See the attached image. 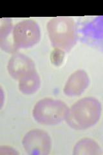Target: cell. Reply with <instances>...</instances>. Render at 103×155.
I'll return each mask as SVG.
<instances>
[{
	"mask_svg": "<svg viewBox=\"0 0 103 155\" xmlns=\"http://www.w3.org/2000/svg\"><path fill=\"white\" fill-rule=\"evenodd\" d=\"M101 104L95 98L86 97L77 101L68 109L66 121L76 130H83L95 125L99 120Z\"/></svg>",
	"mask_w": 103,
	"mask_h": 155,
	"instance_id": "obj_1",
	"label": "cell"
},
{
	"mask_svg": "<svg viewBox=\"0 0 103 155\" xmlns=\"http://www.w3.org/2000/svg\"><path fill=\"white\" fill-rule=\"evenodd\" d=\"M47 31L52 45L56 49L68 51L76 41V28L73 19L68 17H55L48 21Z\"/></svg>",
	"mask_w": 103,
	"mask_h": 155,
	"instance_id": "obj_2",
	"label": "cell"
},
{
	"mask_svg": "<svg viewBox=\"0 0 103 155\" xmlns=\"http://www.w3.org/2000/svg\"><path fill=\"white\" fill-rule=\"evenodd\" d=\"M68 107L63 101L50 98L38 101L34 105L32 116L36 122L44 125H55L66 120Z\"/></svg>",
	"mask_w": 103,
	"mask_h": 155,
	"instance_id": "obj_3",
	"label": "cell"
},
{
	"mask_svg": "<svg viewBox=\"0 0 103 155\" xmlns=\"http://www.w3.org/2000/svg\"><path fill=\"white\" fill-rule=\"evenodd\" d=\"M41 39L40 28L32 19H25L14 25L12 42L14 49L28 48L39 43Z\"/></svg>",
	"mask_w": 103,
	"mask_h": 155,
	"instance_id": "obj_4",
	"label": "cell"
},
{
	"mask_svg": "<svg viewBox=\"0 0 103 155\" xmlns=\"http://www.w3.org/2000/svg\"><path fill=\"white\" fill-rule=\"evenodd\" d=\"M23 148L30 155H47L50 152L52 141L49 134L36 129L28 131L22 140Z\"/></svg>",
	"mask_w": 103,
	"mask_h": 155,
	"instance_id": "obj_5",
	"label": "cell"
},
{
	"mask_svg": "<svg viewBox=\"0 0 103 155\" xmlns=\"http://www.w3.org/2000/svg\"><path fill=\"white\" fill-rule=\"evenodd\" d=\"M34 61L21 53L16 52L9 60L7 70L13 79L19 80L32 71L36 70Z\"/></svg>",
	"mask_w": 103,
	"mask_h": 155,
	"instance_id": "obj_6",
	"label": "cell"
},
{
	"mask_svg": "<svg viewBox=\"0 0 103 155\" xmlns=\"http://www.w3.org/2000/svg\"><path fill=\"white\" fill-rule=\"evenodd\" d=\"M89 85V78L85 71H77L69 77L64 87V93L68 96L81 95Z\"/></svg>",
	"mask_w": 103,
	"mask_h": 155,
	"instance_id": "obj_7",
	"label": "cell"
},
{
	"mask_svg": "<svg viewBox=\"0 0 103 155\" xmlns=\"http://www.w3.org/2000/svg\"><path fill=\"white\" fill-rule=\"evenodd\" d=\"M14 25L12 19L3 18L0 25V47L3 51L9 53H16L13 47L12 31Z\"/></svg>",
	"mask_w": 103,
	"mask_h": 155,
	"instance_id": "obj_8",
	"label": "cell"
},
{
	"mask_svg": "<svg viewBox=\"0 0 103 155\" xmlns=\"http://www.w3.org/2000/svg\"><path fill=\"white\" fill-rule=\"evenodd\" d=\"M19 90L26 95L33 94L39 90L41 80L36 70L32 71L21 79L18 80Z\"/></svg>",
	"mask_w": 103,
	"mask_h": 155,
	"instance_id": "obj_9",
	"label": "cell"
},
{
	"mask_svg": "<svg viewBox=\"0 0 103 155\" xmlns=\"http://www.w3.org/2000/svg\"><path fill=\"white\" fill-rule=\"evenodd\" d=\"M101 149L94 140L84 138L78 142L73 149V154H101Z\"/></svg>",
	"mask_w": 103,
	"mask_h": 155,
	"instance_id": "obj_10",
	"label": "cell"
}]
</instances>
